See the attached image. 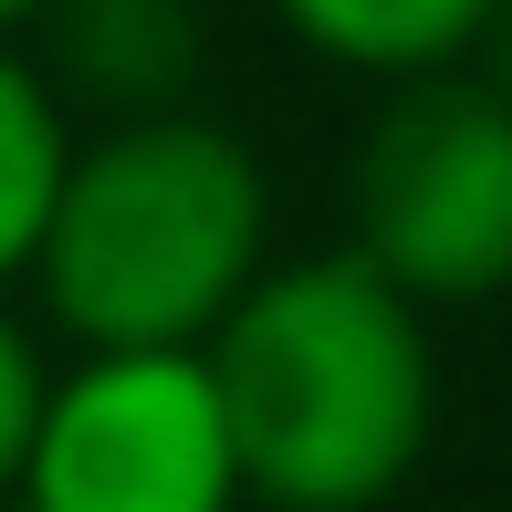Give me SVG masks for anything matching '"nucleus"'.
I'll return each instance as SVG.
<instances>
[{
	"label": "nucleus",
	"instance_id": "obj_1",
	"mask_svg": "<svg viewBox=\"0 0 512 512\" xmlns=\"http://www.w3.org/2000/svg\"><path fill=\"white\" fill-rule=\"evenodd\" d=\"M199 356L262 512H377L439 439L429 314L356 251L262 262Z\"/></svg>",
	"mask_w": 512,
	"mask_h": 512
},
{
	"label": "nucleus",
	"instance_id": "obj_8",
	"mask_svg": "<svg viewBox=\"0 0 512 512\" xmlns=\"http://www.w3.org/2000/svg\"><path fill=\"white\" fill-rule=\"evenodd\" d=\"M42 387H53V366H42L32 324H21L11 304H0V502H11V481H21V450H32Z\"/></svg>",
	"mask_w": 512,
	"mask_h": 512
},
{
	"label": "nucleus",
	"instance_id": "obj_4",
	"mask_svg": "<svg viewBox=\"0 0 512 512\" xmlns=\"http://www.w3.org/2000/svg\"><path fill=\"white\" fill-rule=\"evenodd\" d=\"M11 502L32 512H241L220 387L199 345H95L42 387Z\"/></svg>",
	"mask_w": 512,
	"mask_h": 512
},
{
	"label": "nucleus",
	"instance_id": "obj_11",
	"mask_svg": "<svg viewBox=\"0 0 512 512\" xmlns=\"http://www.w3.org/2000/svg\"><path fill=\"white\" fill-rule=\"evenodd\" d=\"M0 512H32V502H0Z\"/></svg>",
	"mask_w": 512,
	"mask_h": 512
},
{
	"label": "nucleus",
	"instance_id": "obj_7",
	"mask_svg": "<svg viewBox=\"0 0 512 512\" xmlns=\"http://www.w3.org/2000/svg\"><path fill=\"white\" fill-rule=\"evenodd\" d=\"M74 105L53 95V74L32 63V42L0 32V293L32 283L42 220L63 199V168H74Z\"/></svg>",
	"mask_w": 512,
	"mask_h": 512
},
{
	"label": "nucleus",
	"instance_id": "obj_10",
	"mask_svg": "<svg viewBox=\"0 0 512 512\" xmlns=\"http://www.w3.org/2000/svg\"><path fill=\"white\" fill-rule=\"evenodd\" d=\"M32 11L42 0H0V32H32Z\"/></svg>",
	"mask_w": 512,
	"mask_h": 512
},
{
	"label": "nucleus",
	"instance_id": "obj_6",
	"mask_svg": "<svg viewBox=\"0 0 512 512\" xmlns=\"http://www.w3.org/2000/svg\"><path fill=\"white\" fill-rule=\"evenodd\" d=\"M272 11H283V32L304 42L314 63H335V74L418 84V74L471 63L492 0H272Z\"/></svg>",
	"mask_w": 512,
	"mask_h": 512
},
{
	"label": "nucleus",
	"instance_id": "obj_5",
	"mask_svg": "<svg viewBox=\"0 0 512 512\" xmlns=\"http://www.w3.org/2000/svg\"><path fill=\"white\" fill-rule=\"evenodd\" d=\"M32 63L53 74V95L74 105V126H126V115L189 105L209 63V11L199 0H42L32 11Z\"/></svg>",
	"mask_w": 512,
	"mask_h": 512
},
{
	"label": "nucleus",
	"instance_id": "obj_2",
	"mask_svg": "<svg viewBox=\"0 0 512 512\" xmlns=\"http://www.w3.org/2000/svg\"><path fill=\"white\" fill-rule=\"evenodd\" d=\"M272 262V178L241 126L199 105L84 126L63 199L42 220L32 293L42 314L95 345H209L220 314Z\"/></svg>",
	"mask_w": 512,
	"mask_h": 512
},
{
	"label": "nucleus",
	"instance_id": "obj_3",
	"mask_svg": "<svg viewBox=\"0 0 512 512\" xmlns=\"http://www.w3.org/2000/svg\"><path fill=\"white\" fill-rule=\"evenodd\" d=\"M345 209V251L377 262L418 314L512 293V105L471 63L387 84L345 168Z\"/></svg>",
	"mask_w": 512,
	"mask_h": 512
},
{
	"label": "nucleus",
	"instance_id": "obj_9",
	"mask_svg": "<svg viewBox=\"0 0 512 512\" xmlns=\"http://www.w3.org/2000/svg\"><path fill=\"white\" fill-rule=\"evenodd\" d=\"M471 74L512 105V0H492V21H481V42H471Z\"/></svg>",
	"mask_w": 512,
	"mask_h": 512
}]
</instances>
